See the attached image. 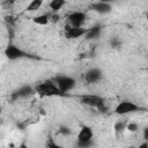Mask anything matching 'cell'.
<instances>
[{"instance_id": "obj_11", "label": "cell", "mask_w": 148, "mask_h": 148, "mask_svg": "<svg viewBox=\"0 0 148 148\" xmlns=\"http://www.w3.org/2000/svg\"><path fill=\"white\" fill-rule=\"evenodd\" d=\"M94 133H92V128L90 126H82L81 130L77 133V141H88V140H92Z\"/></svg>"}, {"instance_id": "obj_20", "label": "cell", "mask_w": 148, "mask_h": 148, "mask_svg": "<svg viewBox=\"0 0 148 148\" xmlns=\"http://www.w3.org/2000/svg\"><path fill=\"white\" fill-rule=\"evenodd\" d=\"M5 21H6L7 25H8V28H13V27H14V23H15L14 16H12V15H6V16H5Z\"/></svg>"}, {"instance_id": "obj_7", "label": "cell", "mask_w": 148, "mask_h": 148, "mask_svg": "<svg viewBox=\"0 0 148 148\" xmlns=\"http://www.w3.org/2000/svg\"><path fill=\"white\" fill-rule=\"evenodd\" d=\"M88 32V28H72L69 25H67L65 28V37L67 39H76L80 38L82 36H86V34Z\"/></svg>"}, {"instance_id": "obj_25", "label": "cell", "mask_w": 148, "mask_h": 148, "mask_svg": "<svg viewBox=\"0 0 148 148\" xmlns=\"http://www.w3.org/2000/svg\"><path fill=\"white\" fill-rule=\"evenodd\" d=\"M138 148H148V141H143L142 143H140L139 145V147Z\"/></svg>"}, {"instance_id": "obj_26", "label": "cell", "mask_w": 148, "mask_h": 148, "mask_svg": "<svg viewBox=\"0 0 148 148\" xmlns=\"http://www.w3.org/2000/svg\"><path fill=\"white\" fill-rule=\"evenodd\" d=\"M20 148H27V146H25V145H24V143H22V145H21V147H20Z\"/></svg>"}, {"instance_id": "obj_12", "label": "cell", "mask_w": 148, "mask_h": 148, "mask_svg": "<svg viewBox=\"0 0 148 148\" xmlns=\"http://www.w3.org/2000/svg\"><path fill=\"white\" fill-rule=\"evenodd\" d=\"M101 31H102V25L97 24V25H94L91 28H88V32L86 34V39L87 40H92V39H96L99 37L101 35Z\"/></svg>"}, {"instance_id": "obj_6", "label": "cell", "mask_w": 148, "mask_h": 148, "mask_svg": "<svg viewBox=\"0 0 148 148\" xmlns=\"http://www.w3.org/2000/svg\"><path fill=\"white\" fill-rule=\"evenodd\" d=\"M80 102L87 106H90V108H95L97 109L101 104H103L105 101L104 98H102L101 96L98 95H82L80 97Z\"/></svg>"}, {"instance_id": "obj_19", "label": "cell", "mask_w": 148, "mask_h": 148, "mask_svg": "<svg viewBox=\"0 0 148 148\" xmlns=\"http://www.w3.org/2000/svg\"><path fill=\"white\" fill-rule=\"evenodd\" d=\"M59 133H60L61 135H64V136H69L73 132H72V130H71L68 126H61V127L59 128Z\"/></svg>"}, {"instance_id": "obj_1", "label": "cell", "mask_w": 148, "mask_h": 148, "mask_svg": "<svg viewBox=\"0 0 148 148\" xmlns=\"http://www.w3.org/2000/svg\"><path fill=\"white\" fill-rule=\"evenodd\" d=\"M35 91H36L39 96H42V97L64 96V95L59 91L58 87L56 86V83L53 82V80H52V79H50V80H45L44 82H42V83L37 84V86H36V88H35Z\"/></svg>"}, {"instance_id": "obj_16", "label": "cell", "mask_w": 148, "mask_h": 148, "mask_svg": "<svg viewBox=\"0 0 148 148\" xmlns=\"http://www.w3.org/2000/svg\"><path fill=\"white\" fill-rule=\"evenodd\" d=\"M92 145H94L92 140H88V141H77L76 140L77 148H90V147H92Z\"/></svg>"}, {"instance_id": "obj_17", "label": "cell", "mask_w": 148, "mask_h": 148, "mask_svg": "<svg viewBox=\"0 0 148 148\" xmlns=\"http://www.w3.org/2000/svg\"><path fill=\"white\" fill-rule=\"evenodd\" d=\"M126 124L127 123H125V121H117L116 123V125H114V131H116V133L118 134V133H121L124 130H125V127H126Z\"/></svg>"}, {"instance_id": "obj_18", "label": "cell", "mask_w": 148, "mask_h": 148, "mask_svg": "<svg viewBox=\"0 0 148 148\" xmlns=\"http://www.w3.org/2000/svg\"><path fill=\"white\" fill-rule=\"evenodd\" d=\"M110 45H111V47H113V49H119V47L121 46V42H120V39H119L118 37H112V38L110 39Z\"/></svg>"}, {"instance_id": "obj_8", "label": "cell", "mask_w": 148, "mask_h": 148, "mask_svg": "<svg viewBox=\"0 0 148 148\" xmlns=\"http://www.w3.org/2000/svg\"><path fill=\"white\" fill-rule=\"evenodd\" d=\"M103 76V73L99 68H90L83 74V79L87 83H96Z\"/></svg>"}, {"instance_id": "obj_2", "label": "cell", "mask_w": 148, "mask_h": 148, "mask_svg": "<svg viewBox=\"0 0 148 148\" xmlns=\"http://www.w3.org/2000/svg\"><path fill=\"white\" fill-rule=\"evenodd\" d=\"M5 56L9 59V60H17V59H23V58H28V59H38L36 56L30 54L29 52L23 51L22 49H20L18 46L14 45V44H8L5 49Z\"/></svg>"}, {"instance_id": "obj_22", "label": "cell", "mask_w": 148, "mask_h": 148, "mask_svg": "<svg viewBox=\"0 0 148 148\" xmlns=\"http://www.w3.org/2000/svg\"><path fill=\"white\" fill-rule=\"evenodd\" d=\"M46 147H47V148H66V147H64V146H61V145L57 143V142H56V141H53L52 139H51V140H49V142H47Z\"/></svg>"}, {"instance_id": "obj_9", "label": "cell", "mask_w": 148, "mask_h": 148, "mask_svg": "<svg viewBox=\"0 0 148 148\" xmlns=\"http://www.w3.org/2000/svg\"><path fill=\"white\" fill-rule=\"evenodd\" d=\"M89 8H90L91 10L98 13V14H102V15L108 14V13H110V12L112 10V6H111V3H110V2H106V1L92 2V3H90Z\"/></svg>"}, {"instance_id": "obj_3", "label": "cell", "mask_w": 148, "mask_h": 148, "mask_svg": "<svg viewBox=\"0 0 148 148\" xmlns=\"http://www.w3.org/2000/svg\"><path fill=\"white\" fill-rule=\"evenodd\" d=\"M52 80H53V82L56 83V86L58 87L59 91L62 95H66L68 91L74 89V87L76 86L75 79H73L71 76H67V75H57Z\"/></svg>"}, {"instance_id": "obj_5", "label": "cell", "mask_w": 148, "mask_h": 148, "mask_svg": "<svg viewBox=\"0 0 148 148\" xmlns=\"http://www.w3.org/2000/svg\"><path fill=\"white\" fill-rule=\"evenodd\" d=\"M68 23H69V27L72 28H81L83 25V23L86 22V18H87V14L84 12H80V10H75V12H72L69 15H68Z\"/></svg>"}, {"instance_id": "obj_13", "label": "cell", "mask_w": 148, "mask_h": 148, "mask_svg": "<svg viewBox=\"0 0 148 148\" xmlns=\"http://www.w3.org/2000/svg\"><path fill=\"white\" fill-rule=\"evenodd\" d=\"M32 22L38 25H46L50 22V15L49 14H40L32 18Z\"/></svg>"}, {"instance_id": "obj_21", "label": "cell", "mask_w": 148, "mask_h": 148, "mask_svg": "<svg viewBox=\"0 0 148 148\" xmlns=\"http://www.w3.org/2000/svg\"><path fill=\"white\" fill-rule=\"evenodd\" d=\"M125 130H127V131H130V132H136V131L139 130V126H138L135 123H127Z\"/></svg>"}, {"instance_id": "obj_4", "label": "cell", "mask_w": 148, "mask_h": 148, "mask_svg": "<svg viewBox=\"0 0 148 148\" xmlns=\"http://www.w3.org/2000/svg\"><path fill=\"white\" fill-rule=\"evenodd\" d=\"M142 110H145V109L139 106L138 104L131 102V101H121L114 108V113L119 114V116H125V114L139 112V111H142Z\"/></svg>"}, {"instance_id": "obj_15", "label": "cell", "mask_w": 148, "mask_h": 148, "mask_svg": "<svg viewBox=\"0 0 148 148\" xmlns=\"http://www.w3.org/2000/svg\"><path fill=\"white\" fill-rule=\"evenodd\" d=\"M42 5H43V1L42 0H32V1H30L28 3L27 10L28 12H36V10H38L42 7Z\"/></svg>"}, {"instance_id": "obj_14", "label": "cell", "mask_w": 148, "mask_h": 148, "mask_svg": "<svg viewBox=\"0 0 148 148\" xmlns=\"http://www.w3.org/2000/svg\"><path fill=\"white\" fill-rule=\"evenodd\" d=\"M65 3H66L65 0H51L49 2V7L53 13H57L58 10H60L65 6Z\"/></svg>"}, {"instance_id": "obj_24", "label": "cell", "mask_w": 148, "mask_h": 148, "mask_svg": "<svg viewBox=\"0 0 148 148\" xmlns=\"http://www.w3.org/2000/svg\"><path fill=\"white\" fill-rule=\"evenodd\" d=\"M143 141H148V127L143 128Z\"/></svg>"}, {"instance_id": "obj_10", "label": "cell", "mask_w": 148, "mask_h": 148, "mask_svg": "<svg viewBox=\"0 0 148 148\" xmlns=\"http://www.w3.org/2000/svg\"><path fill=\"white\" fill-rule=\"evenodd\" d=\"M35 91V89L31 86H22L21 88H18L17 90H15L14 92H12V99H18V98H25L29 97L30 95H32Z\"/></svg>"}, {"instance_id": "obj_23", "label": "cell", "mask_w": 148, "mask_h": 148, "mask_svg": "<svg viewBox=\"0 0 148 148\" xmlns=\"http://www.w3.org/2000/svg\"><path fill=\"white\" fill-rule=\"evenodd\" d=\"M50 21H52V22H58V21H59V15L56 14V13H53L52 15H50Z\"/></svg>"}]
</instances>
